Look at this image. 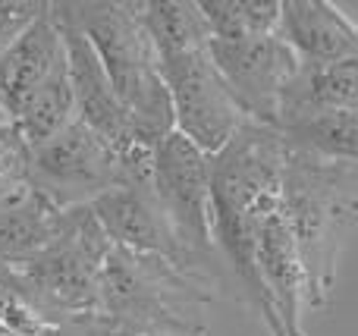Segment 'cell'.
<instances>
[{"mask_svg":"<svg viewBox=\"0 0 358 336\" xmlns=\"http://www.w3.org/2000/svg\"><path fill=\"white\" fill-rule=\"evenodd\" d=\"M286 161L289 145L283 132L258 123H248L220 154L210 157L214 239L239 283L245 280L258 226L283 205Z\"/></svg>","mask_w":358,"mask_h":336,"instance_id":"obj_4","label":"cell"},{"mask_svg":"<svg viewBox=\"0 0 358 336\" xmlns=\"http://www.w3.org/2000/svg\"><path fill=\"white\" fill-rule=\"evenodd\" d=\"M317 113H358V60L334 66L302 63L299 75L283 94L277 129Z\"/></svg>","mask_w":358,"mask_h":336,"instance_id":"obj_15","label":"cell"},{"mask_svg":"<svg viewBox=\"0 0 358 336\" xmlns=\"http://www.w3.org/2000/svg\"><path fill=\"white\" fill-rule=\"evenodd\" d=\"M41 336H117V333L94 312V314H82V318H69L63 324H48Z\"/></svg>","mask_w":358,"mask_h":336,"instance_id":"obj_23","label":"cell"},{"mask_svg":"<svg viewBox=\"0 0 358 336\" xmlns=\"http://www.w3.org/2000/svg\"><path fill=\"white\" fill-rule=\"evenodd\" d=\"M0 336H19V333H13V330H6V327H0Z\"/></svg>","mask_w":358,"mask_h":336,"instance_id":"obj_24","label":"cell"},{"mask_svg":"<svg viewBox=\"0 0 358 336\" xmlns=\"http://www.w3.org/2000/svg\"><path fill=\"white\" fill-rule=\"evenodd\" d=\"M22 161H25V145L16 136L13 123H0V182L13 180L19 182L22 176Z\"/></svg>","mask_w":358,"mask_h":336,"instance_id":"obj_22","label":"cell"},{"mask_svg":"<svg viewBox=\"0 0 358 336\" xmlns=\"http://www.w3.org/2000/svg\"><path fill=\"white\" fill-rule=\"evenodd\" d=\"M210 57L248 119L277 129L283 94L302 69L296 50L280 35H255L242 41H210Z\"/></svg>","mask_w":358,"mask_h":336,"instance_id":"obj_11","label":"cell"},{"mask_svg":"<svg viewBox=\"0 0 358 336\" xmlns=\"http://www.w3.org/2000/svg\"><path fill=\"white\" fill-rule=\"evenodd\" d=\"M0 327L19 336H41V330L48 327L29 302L16 268H0Z\"/></svg>","mask_w":358,"mask_h":336,"instance_id":"obj_20","label":"cell"},{"mask_svg":"<svg viewBox=\"0 0 358 336\" xmlns=\"http://www.w3.org/2000/svg\"><path fill=\"white\" fill-rule=\"evenodd\" d=\"M277 35L308 66L358 60V25L330 0H283Z\"/></svg>","mask_w":358,"mask_h":336,"instance_id":"obj_12","label":"cell"},{"mask_svg":"<svg viewBox=\"0 0 358 336\" xmlns=\"http://www.w3.org/2000/svg\"><path fill=\"white\" fill-rule=\"evenodd\" d=\"M151 186L179 239L195 258L214 264V195H210V154L182 132H170L151 151Z\"/></svg>","mask_w":358,"mask_h":336,"instance_id":"obj_9","label":"cell"},{"mask_svg":"<svg viewBox=\"0 0 358 336\" xmlns=\"http://www.w3.org/2000/svg\"><path fill=\"white\" fill-rule=\"evenodd\" d=\"M22 186L60 211L88 207L126 180V163L101 136L73 119L63 132L25 148Z\"/></svg>","mask_w":358,"mask_h":336,"instance_id":"obj_6","label":"cell"},{"mask_svg":"<svg viewBox=\"0 0 358 336\" xmlns=\"http://www.w3.org/2000/svg\"><path fill=\"white\" fill-rule=\"evenodd\" d=\"M136 10L161 57L185 54V50L210 44L204 13L192 0H145V3H136Z\"/></svg>","mask_w":358,"mask_h":336,"instance_id":"obj_17","label":"cell"},{"mask_svg":"<svg viewBox=\"0 0 358 336\" xmlns=\"http://www.w3.org/2000/svg\"><path fill=\"white\" fill-rule=\"evenodd\" d=\"M92 211L117 249L161 258V261L176 264L179 270H189V274L214 280L210 264L195 258L185 249L182 239H179L173 220L167 217L164 205L157 201L151 176H145V180H123L110 192L101 195L92 205Z\"/></svg>","mask_w":358,"mask_h":336,"instance_id":"obj_10","label":"cell"},{"mask_svg":"<svg viewBox=\"0 0 358 336\" xmlns=\"http://www.w3.org/2000/svg\"><path fill=\"white\" fill-rule=\"evenodd\" d=\"M283 217L308 280V312H321L336 286L343 236L358 230V163L327 161L289 148Z\"/></svg>","mask_w":358,"mask_h":336,"instance_id":"obj_1","label":"cell"},{"mask_svg":"<svg viewBox=\"0 0 358 336\" xmlns=\"http://www.w3.org/2000/svg\"><path fill=\"white\" fill-rule=\"evenodd\" d=\"M210 41H242L255 35H277L283 3L280 0H198Z\"/></svg>","mask_w":358,"mask_h":336,"instance_id":"obj_19","label":"cell"},{"mask_svg":"<svg viewBox=\"0 0 358 336\" xmlns=\"http://www.w3.org/2000/svg\"><path fill=\"white\" fill-rule=\"evenodd\" d=\"M60 10L79 25L101 57L117 94L132 117L142 148L155 151L161 138L176 132L173 101L161 69V54L138 19L136 3L117 0H69Z\"/></svg>","mask_w":358,"mask_h":336,"instance_id":"obj_2","label":"cell"},{"mask_svg":"<svg viewBox=\"0 0 358 336\" xmlns=\"http://www.w3.org/2000/svg\"><path fill=\"white\" fill-rule=\"evenodd\" d=\"M214 299L217 280L113 245L101 270L98 314L117 336H204L198 312Z\"/></svg>","mask_w":358,"mask_h":336,"instance_id":"obj_3","label":"cell"},{"mask_svg":"<svg viewBox=\"0 0 358 336\" xmlns=\"http://www.w3.org/2000/svg\"><path fill=\"white\" fill-rule=\"evenodd\" d=\"M50 16H54L57 29L63 35V44H66L69 82H73V98H76V119L85 123L94 136H101L123 157L126 180H145V176H151V151L138 145L129 110H126L123 98L113 88L101 57L94 54L92 41L60 10V3H50Z\"/></svg>","mask_w":358,"mask_h":336,"instance_id":"obj_8","label":"cell"},{"mask_svg":"<svg viewBox=\"0 0 358 336\" xmlns=\"http://www.w3.org/2000/svg\"><path fill=\"white\" fill-rule=\"evenodd\" d=\"M161 69L170 88V101H173L176 132L195 142L204 154L217 157L252 123L217 69L210 44L185 50V54L161 57Z\"/></svg>","mask_w":358,"mask_h":336,"instance_id":"obj_7","label":"cell"},{"mask_svg":"<svg viewBox=\"0 0 358 336\" xmlns=\"http://www.w3.org/2000/svg\"><path fill=\"white\" fill-rule=\"evenodd\" d=\"M60 66H66V44L48 3V10L0 54V110L6 119H13Z\"/></svg>","mask_w":358,"mask_h":336,"instance_id":"obj_13","label":"cell"},{"mask_svg":"<svg viewBox=\"0 0 358 336\" xmlns=\"http://www.w3.org/2000/svg\"><path fill=\"white\" fill-rule=\"evenodd\" d=\"M44 10H48V3H38V0H0V54H3Z\"/></svg>","mask_w":358,"mask_h":336,"instance_id":"obj_21","label":"cell"},{"mask_svg":"<svg viewBox=\"0 0 358 336\" xmlns=\"http://www.w3.org/2000/svg\"><path fill=\"white\" fill-rule=\"evenodd\" d=\"M76 119V98H73V82H69V60L60 66L16 113H13V129L22 138L25 148L41 145L63 132Z\"/></svg>","mask_w":358,"mask_h":336,"instance_id":"obj_16","label":"cell"},{"mask_svg":"<svg viewBox=\"0 0 358 336\" xmlns=\"http://www.w3.org/2000/svg\"><path fill=\"white\" fill-rule=\"evenodd\" d=\"M113 251L110 236L92 205L66 211V226L54 245L19 270L29 302L44 318V324H63L69 318L98 312L101 270Z\"/></svg>","mask_w":358,"mask_h":336,"instance_id":"obj_5","label":"cell"},{"mask_svg":"<svg viewBox=\"0 0 358 336\" xmlns=\"http://www.w3.org/2000/svg\"><path fill=\"white\" fill-rule=\"evenodd\" d=\"M280 132L292 151L358 163V113H317L296 119Z\"/></svg>","mask_w":358,"mask_h":336,"instance_id":"obj_18","label":"cell"},{"mask_svg":"<svg viewBox=\"0 0 358 336\" xmlns=\"http://www.w3.org/2000/svg\"><path fill=\"white\" fill-rule=\"evenodd\" d=\"M66 226V211L50 205L29 186L0 198V268H25L35 261Z\"/></svg>","mask_w":358,"mask_h":336,"instance_id":"obj_14","label":"cell"}]
</instances>
